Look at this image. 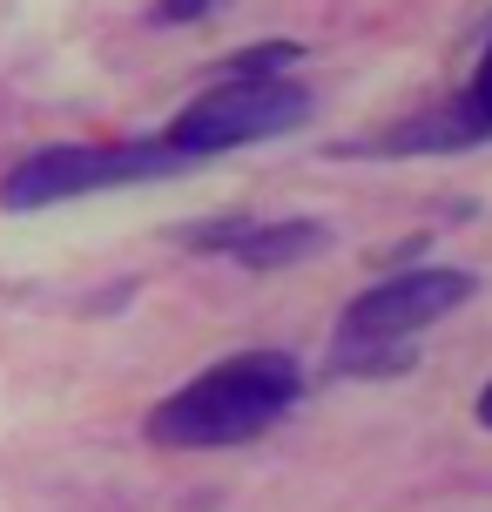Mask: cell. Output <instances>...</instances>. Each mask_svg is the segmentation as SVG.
<instances>
[{
    "label": "cell",
    "mask_w": 492,
    "mask_h": 512,
    "mask_svg": "<svg viewBox=\"0 0 492 512\" xmlns=\"http://www.w3.org/2000/svg\"><path fill=\"white\" fill-rule=\"evenodd\" d=\"M324 223L297 216V223H196L189 230V250H223L250 270H277V263H297V256L324 250Z\"/></svg>",
    "instance_id": "8992f818"
},
{
    "label": "cell",
    "mask_w": 492,
    "mask_h": 512,
    "mask_svg": "<svg viewBox=\"0 0 492 512\" xmlns=\"http://www.w3.org/2000/svg\"><path fill=\"white\" fill-rule=\"evenodd\" d=\"M297 122H311V88L290 75H250V81H223L203 88L196 102L169 122V149L182 162L196 155H223V149H250V142H270V135H290Z\"/></svg>",
    "instance_id": "7a4b0ae2"
},
{
    "label": "cell",
    "mask_w": 492,
    "mask_h": 512,
    "mask_svg": "<svg viewBox=\"0 0 492 512\" xmlns=\"http://www.w3.org/2000/svg\"><path fill=\"white\" fill-rule=\"evenodd\" d=\"M472 142H492V128L479 122V108L466 95H452L445 108H425V115H405L391 122L385 135H364V142H344V155H459Z\"/></svg>",
    "instance_id": "5b68a950"
},
{
    "label": "cell",
    "mask_w": 492,
    "mask_h": 512,
    "mask_svg": "<svg viewBox=\"0 0 492 512\" xmlns=\"http://www.w3.org/2000/svg\"><path fill=\"white\" fill-rule=\"evenodd\" d=\"M182 155L169 142H75V149H41L0 176V209H48L68 196H102L129 182L176 176Z\"/></svg>",
    "instance_id": "3957f363"
},
{
    "label": "cell",
    "mask_w": 492,
    "mask_h": 512,
    "mask_svg": "<svg viewBox=\"0 0 492 512\" xmlns=\"http://www.w3.org/2000/svg\"><path fill=\"white\" fill-rule=\"evenodd\" d=\"M216 7H223V0H156L149 21H156V27H189V21H209Z\"/></svg>",
    "instance_id": "ba28073f"
},
{
    "label": "cell",
    "mask_w": 492,
    "mask_h": 512,
    "mask_svg": "<svg viewBox=\"0 0 492 512\" xmlns=\"http://www.w3.org/2000/svg\"><path fill=\"white\" fill-rule=\"evenodd\" d=\"M466 102L479 108V122L492 128V41H486V54H479V75H472V88H466Z\"/></svg>",
    "instance_id": "9c48e42d"
},
{
    "label": "cell",
    "mask_w": 492,
    "mask_h": 512,
    "mask_svg": "<svg viewBox=\"0 0 492 512\" xmlns=\"http://www.w3.org/2000/svg\"><path fill=\"white\" fill-rule=\"evenodd\" d=\"M479 425H492V384L479 391Z\"/></svg>",
    "instance_id": "30bf717a"
},
{
    "label": "cell",
    "mask_w": 492,
    "mask_h": 512,
    "mask_svg": "<svg viewBox=\"0 0 492 512\" xmlns=\"http://www.w3.org/2000/svg\"><path fill=\"white\" fill-rule=\"evenodd\" d=\"M297 54H304L297 41H257V48H243V54H223L216 68H223V81H250V75H284Z\"/></svg>",
    "instance_id": "52a82bcc"
},
{
    "label": "cell",
    "mask_w": 492,
    "mask_h": 512,
    "mask_svg": "<svg viewBox=\"0 0 492 512\" xmlns=\"http://www.w3.org/2000/svg\"><path fill=\"white\" fill-rule=\"evenodd\" d=\"M472 283H479L472 270H398V277L358 290L337 317V358L344 351H398L412 331H425L445 310L466 304Z\"/></svg>",
    "instance_id": "277c9868"
},
{
    "label": "cell",
    "mask_w": 492,
    "mask_h": 512,
    "mask_svg": "<svg viewBox=\"0 0 492 512\" xmlns=\"http://www.w3.org/2000/svg\"><path fill=\"white\" fill-rule=\"evenodd\" d=\"M297 398H304V364L290 351H243L169 391L142 432L162 452H230V445L263 438Z\"/></svg>",
    "instance_id": "6da1fadb"
}]
</instances>
